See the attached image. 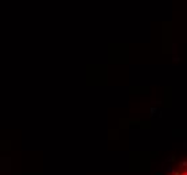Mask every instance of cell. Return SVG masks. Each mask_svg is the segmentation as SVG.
<instances>
[{"label": "cell", "instance_id": "6da1fadb", "mask_svg": "<svg viewBox=\"0 0 187 175\" xmlns=\"http://www.w3.org/2000/svg\"><path fill=\"white\" fill-rule=\"evenodd\" d=\"M170 175H187V162L182 163L178 169H175Z\"/></svg>", "mask_w": 187, "mask_h": 175}]
</instances>
